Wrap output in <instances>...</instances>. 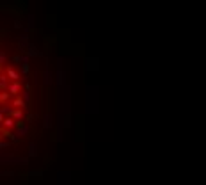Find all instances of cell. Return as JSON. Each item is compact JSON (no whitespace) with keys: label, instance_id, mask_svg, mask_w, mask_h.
<instances>
[{"label":"cell","instance_id":"6da1fadb","mask_svg":"<svg viewBox=\"0 0 206 185\" xmlns=\"http://www.w3.org/2000/svg\"><path fill=\"white\" fill-rule=\"evenodd\" d=\"M4 125H5V126H12V119H11V118H7V119H4Z\"/></svg>","mask_w":206,"mask_h":185},{"label":"cell","instance_id":"7a4b0ae2","mask_svg":"<svg viewBox=\"0 0 206 185\" xmlns=\"http://www.w3.org/2000/svg\"><path fill=\"white\" fill-rule=\"evenodd\" d=\"M14 118H21V112H20V111H14Z\"/></svg>","mask_w":206,"mask_h":185}]
</instances>
